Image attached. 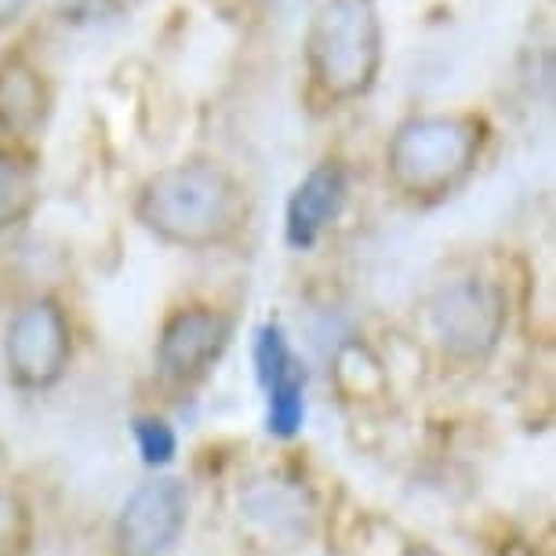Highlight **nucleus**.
Listing matches in <instances>:
<instances>
[{
    "instance_id": "nucleus-1",
    "label": "nucleus",
    "mask_w": 556,
    "mask_h": 556,
    "mask_svg": "<svg viewBox=\"0 0 556 556\" xmlns=\"http://www.w3.org/2000/svg\"><path fill=\"white\" fill-rule=\"evenodd\" d=\"M131 215L156 244L215 251L248 226V190L215 156H182L142 178Z\"/></svg>"
},
{
    "instance_id": "nucleus-2",
    "label": "nucleus",
    "mask_w": 556,
    "mask_h": 556,
    "mask_svg": "<svg viewBox=\"0 0 556 556\" xmlns=\"http://www.w3.org/2000/svg\"><path fill=\"white\" fill-rule=\"evenodd\" d=\"M491 124L469 110L412 113L386 142V182L412 204H440L473 178Z\"/></svg>"
},
{
    "instance_id": "nucleus-3",
    "label": "nucleus",
    "mask_w": 556,
    "mask_h": 556,
    "mask_svg": "<svg viewBox=\"0 0 556 556\" xmlns=\"http://www.w3.org/2000/svg\"><path fill=\"white\" fill-rule=\"evenodd\" d=\"M306 73L324 102H356L382 73L386 37L375 0H317L306 29Z\"/></svg>"
},
{
    "instance_id": "nucleus-4",
    "label": "nucleus",
    "mask_w": 556,
    "mask_h": 556,
    "mask_svg": "<svg viewBox=\"0 0 556 556\" xmlns=\"http://www.w3.org/2000/svg\"><path fill=\"white\" fill-rule=\"evenodd\" d=\"M426 345L451 367H484L509 331V295L484 273L437 285L418 309Z\"/></svg>"
},
{
    "instance_id": "nucleus-5",
    "label": "nucleus",
    "mask_w": 556,
    "mask_h": 556,
    "mask_svg": "<svg viewBox=\"0 0 556 556\" xmlns=\"http://www.w3.org/2000/svg\"><path fill=\"white\" fill-rule=\"evenodd\" d=\"M8 382L23 393H48L66 379L73 364V320L55 295H29L4 324Z\"/></svg>"
},
{
    "instance_id": "nucleus-6",
    "label": "nucleus",
    "mask_w": 556,
    "mask_h": 556,
    "mask_svg": "<svg viewBox=\"0 0 556 556\" xmlns=\"http://www.w3.org/2000/svg\"><path fill=\"white\" fill-rule=\"evenodd\" d=\"M233 317L226 309L212 306V302H186V306L172 309L164 317L161 331H156V375L175 390H182V386L190 390V386L204 382L229 345H233Z\"/></svg>"
},
{
    "instance_id": "nucleus-7",
    "label": "nucleus",
    "mask_w": 556,
    "mask_h": 556,
    "mask_svg": "<svg viewBox=\"0 0 556 556\" xmlns=\"http://www.w3.org/2000/svg\"><path fill=\"white\" fill-rule=\"evenodd\" d=\"M190 523V491L175 477H153L121 502L113 520L117 556H167Z\"/></svg>"
},
{
    "instance_id": "nucleus-8",
    "label": "nucleus",
    "mask_w": 556,
    "mask_h": 556,
    "mask_svg": "<svg viewBox=\"0 0 556 556\" xmlns=\"http://www.w3.org/2000/svg\"><path fill=\"white\" fill-rule=\"evenodd\" d=\"M313 498L299 480L288 477H255L237 498V523L240 534L251 545H262L269 553H288L306 545L313 534Z\"/></svg>"
},
{
    "instance_id": "nucleus-9",
    "label": "nucleus",
    "mask_w": 556,
    "mask_h": 556,
    "mask_svg": "<svg viewBox=\"0 0 556 556\" xmlns=\"http://www.w3.org/2000/svg\"><path fill=\"white\" fill-rule=\"evenodd\" d=\"M55 113V88L26 51L0 55V135L12 146L37 139Z\"/></svg>"
},
{
    "instance_id": "nucleus-10",
    "label": "nucleus",
    "mask_w": 556,
    "mask_h": 556,
    "mask_svg": "<svg viewBox=\"0 0 556 556\" xmlns=\"http://www.w3.org/2000/svg\"><path fill=\"white\" fill-rule=\"evenodd\" d=\"M350 201V175L339 161L313 164L302 182L288 197L285 212V240L291 251H309L320 244V237L339 223Z\"/></svg>"
},
{
    "instance_id": "nucleus-11",
    "label": "nucleus",
    "mask_w": 556,
    "mask_h": 556,
    "mask_svg": "<svg viewBox=\"0 0 556 556\" xmlns=\"http://www.w3.org/2000/svg\"><path fill=\"white\" fill-rule=\"evenodd\" d=\"M40 204V172L23 146L0 142V233L29 223Z\"/></svg>"
},
{
    "instance_id": "nucleus-12",
    "label": "nucleus",
    "mask_w": 556,
    "mask_h": 556,
    "mask_svg": "<svg viewBox=\"0 0 556 556\" xmlns=\"http://www.w3.org/2000/svg\"><path fill=\"white\" fill-rule=\"evenodd\" d=\"M331 379H334V390L342 393V401L371 404L390 393V371H386L382 356L364 339H345L339 350H334Z\"/></svg>"
},
{
    "instance_id": "nucleus-13",
    "label": "nucleus",
    "mask_w": 556,
    "mask_h": 556,
    "mask_svg": "<svg viewBox=\"0 0 556 556\" xmlns=\"http://www.w3.org/2000/svg\"><path fill=\"white\" fill-rule=\"evenodd\" d=\"M266 393V429L269 437L277 440H291L302 433V422H306V367H295L285 379H277Z\"/></svg>"
},
{
    "instance_id": "nucleus-14",
    "label": "nucleus",
    "mask_w": 556,
    "mask_h": 556,
    "mask_svg": "<svg viewBox=\"0 0 556 556\" xmlns=\"http://www.w3.org/2000/svg\"><path fill=\"white\" fill-rule=\"evenodd\" d=\"M34 549V509L12 484H0V556H29Z\"/></svg>"
},
{
    "instance_id": "nucleus-15",
    "label": "nucleus",
    "mask_w": 556,
    "mask_h": 556,
    "mask_svg": "<svg viewBox=\"0 0 556 556\" xmlns=\"http://www.w3.org/2000/svg\"><path fill=\"white\" fill-rule=\"evenodd\" d=\"M251 356H255V375H258L262 390H269L273 382L285 379L288 371H295V367H299V356H295V350H291L288 331L280 328L277 320L262 324V328L255 331Z\"/></svg>"
},
{
    "instance_id": "nucleus-16",
    "label": "nucleus",
    "mask_w": 556,
    "mask_h": 556,
    "mask_svg": "<svg viewBox=\"0 0 556 556\" xmlns=\"http://www.w3.org/2000/svg\"><path fill=\"white\" fill-rule=\"evenodd\" d=\"M131 437H135V447H139L142 466L156 469V473L172 466L178 455V433L164 415H135Z\"/></svg>"
},
{
    "instance_id": "nucleus-17",
    "label": "nucleus",
    "mask_w": 556,
    "mask_h": 556,
    "mask_svg": "<svg viewBox=\"0 0 556 556\" xmlns=\"http://www.w3.org/2000/svg\"><path fill=\"white\" fill-rule=\"evenodd\" d=\"M29 8V0H0V26H12Z\"/></svg>"
}]
</instances>
